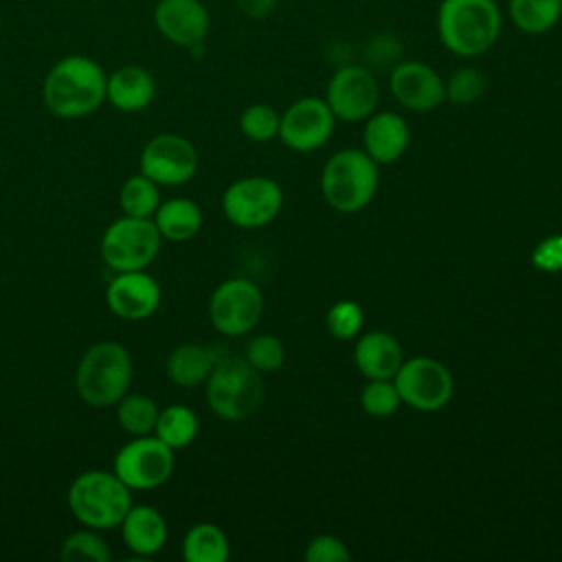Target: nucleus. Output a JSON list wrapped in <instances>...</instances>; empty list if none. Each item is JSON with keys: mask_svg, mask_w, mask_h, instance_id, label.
<instances>
[{"mask_svg": "<svg viewBox=\"0 0 562 562\" xmlns=\"http://www.w3.org/2000/svg\"><path fill=\"white\" fill-rule=\"evenodd\" d=\"M105 86L108 77L94 59L86 55H68L48 70L42 97L50 114L59 119H79L103 103Z\"/></svg>", "mask_w": 562, "mask_h": 562, "instance_id": "f257e3e1", "label": "nucleus"}, {"mask_svg": "<svg viewBox=\"0 0 562 562\" xmlns=\"http://www.w3.org/2000/svg\"><path fill=\"white\" fill-rule=\"evenodd\" d=\"M503 29L496 0H441L437 11V33L441 44L459 57L487 53Z\"/></svg>", "mask_w": 562, "mask_h": 562, "instance_id": "f03ea898", "label": "nucleus"}, {"mask_svg": "<svg viewBox=\"0 0 562 562\" xmlns=\"http://www.w3.org/2000/svg\"><path fill=\"white\" fill-rule=\"evenodd\" d=\"M378 162L364 149H340L323 167L321 193L340 213L362 211L378 191Z\"/></svg>", "mask_w": 562, "mask_h": 562, "instance_id": "7ed1b4c3", "label": "nucleus"}, {"mask_svg": "<svg viewBox=\"0 0 562 562\" xmlns=\"http://www.w3.org/2000/svg\"><path fill=\"white\" fill-rule=\"evenodd\" d=\"M68 505L75 518L90 529L119 527L132 507L130 487L105 470L79 474L68 490Z\"/></svg>", "mask_w": 562, "mask_h": 562, "instance_id": "20e7f679", "label": "nucleus"}, {"mask_svg": "<svg viewBox=\"0 0 562 562\" xmlns=\"http://www.w3.org/2000/svg\"><path fill=\"white\" fill-rule=\"evenodd\" d=\"M132 382V358L119 342L92 345L79 360L75 384L81 400L94 408L119 404Z\"/></svg>", "mask_w": 562, "mask_h": 562, "instance_id": "39448f33", "label": "nucleus"}, {"mask_svg": "<svg viewBox=\"0 0 562 562\" xmlns=\"http://www.w3.org/2000/svg\"><path fill=\"white\" fill-rule=\"evenodd\" d=\"M206 402L226 422L250 417L263 402L261 373L246 358L222 356L206 380Z\"/></svg>", "mask_w": 562, "mask_h": 562, "instance_id": "423d86ee", "label": "nucleus"}, {"mask_svg": "<svg viewBox=\"0 0 562 562\" xmlns=\"http://www.w3.org/2000/svg\"><path fill=\"white\" fill-rule=\"evenodd\" d=\"M160 231L149 217L125 215L112 222L101 239V257L116 272L145 270L160 250Z\"/></svg>", "mask_w": 562, "mask_h": 562, "instance_id": "0eeeda50", "label": "nucleus"}, {"mask_svg": "<svg viewBox=\"0 0 562 562\" xmlns=\"http://www.w3.org/2000/svg\"><path fill=\"white\" fill-rule=\"evenodd\" d=\"M393 384L400 393L402 404H408L422 413L441 411L454 391L452 375L448 367L428 356H415L404 360L397 373L393 375Z\"/></svg>", "mask_w": 562, "mask_h": 562, "instance_id": "6e6552de", "label": "nucleus"}, {"mask_svg": "<svg viewBox=\"0 0 562 562\" xmlns=\"http://www.w3.org/2000/svg\"><path fill=\"white\" fill-rule=\"evenodd\" d=\"M283 206L281 187L266 176L239 178L222 195V211L239 228H261L270 224Z\"/></svg>", "mask_w": 562, "mask_h": 562, "instance_id": "1a4fd4ad", "label": "nucleus"}, {"mask_svg": "<svg viewBox=\"0 0 562 562\" xmlns=\"http://www.w3.org/2000/svg\"><path fill=\"white\" fill-rule=\"evenodd\" d=\"M261 290L241 277L222 281L209 301V316L213 327L226 336L248 334L261 318Z\"/></svg>", "mask_w": 562, "mask_h": 562, "instance_id": "9d476101", "label": "nucleus"}, {"mask_svg": "<svg viewBox=\"0 0 562 562\" xmlns=\"http://www.w3.org/2000/svg\"><path fill=\"white\" fill-rule=\"evenodd\" d=\"M173 450L158 437L138 435L114 457V474L130 490H151L162 485L173 472Z\"/></svg>", "mask_w": 562, "mask_h": 562, "instance_id": "9b49d317", "label": "nucleus"}, {"mask_svg": "<svg viewBox=\"0 0 562 562\" xmlns=\"http://www.w3.org/2000/svg\"><path fill=\"white\" fill-rule=\"evenodd\" d=\"M325 101L336 119L358 123L369 119L380 101V88L373 72L358 64L340 66L325 90Z\"/></svg>", "mask_w": 562, "mask_h": 562, "instance_id": "f8f14e48", "label": "nucleus"}, {"mask_svg": "<svg viewBox=\"0 0 562 562\" xmlns=\"http://www.w3.org/2000/svg\"><path fill=\"white\" fill-rule=\"evenodd\" d=\"M336 125V116L327 101L321 97L296 99L283 114L279 123V138L285 147L294 151H314L323 147Z\"/></svg>", "mask_w": 562, "mask_h": 562, "instance_id": "ddd939ff", "label": "nucleus"}, {"mask_svg": "<svg viewBox=\"0 0 562 562\" xmlns=\"http://www.w3.org/2000/svg\"><path fill=\"white\" fill-rule=\"evenodd\" d=\"M198 171L195 147L178 134L154 136L140 154V173L156 184L176 187L189 182Z\"/></svg>", "mask_w": 562, "mask_h": 562, "instance_id": "4468645a", "label": "nucleus"}, {"mask_svg": "<svg viewBox=\"0 0 562 562\" xmlns=\"http://www.w3.org/2000/svg\"><path fill=\"white\" fill-rule=\"evenodd\" d=\"M391 94L413 112H428L446 101V81L424 61H397L389 77Z\"/></svg>", "mask_w": 562, "mask_h": 562, "instance_id": "2eb2a0df", "label": "nucleus"}, {"mask_svg": "<svg viewBox=\"0 0 562 562\" xmlns=\"http://www.w3.org/2000/svg\"><path fill=\"white\" fill-rule=\"evenodd\" d=\"M154 24L171 44L200 50L211 26V15L200 0H158Z\"/></svg>", "mask_w": 562, "mask_h": 562, "instance_id": "dca6fc26", "label": "nucleus"}, {"mask_svg": "<svg viewBox=\"0 0 562 562\" xmlns=\"http://www.w3.org/2000/svg\"><path fill=\"white\" fill-rule=\"evenodd\" d=\"M105 299L110 310L125 321L149 318L160 305V285L145 270L119 272L108 290Z\"/></svg>", "mask_w": 562, "mask_h": 562, "instance_id": "f3484780", "label": "nucleus"}, {"mask_svg": "<svg viewBox=\"0 0 562 562\" xmlns=\"http://www.w3.org/2000/svg\"><path fill=\"white\" fill-rule=\"evenodd\" d=\"M364 151L378 165H391L404 156L411 143L408 123L395 112H373L364 125Z\"/></svg>", "mask_w": 562, "mask_h": 562, "instance_id": "a211bd4d", "label": "nucleus"}, {"mask_svg": "<svg viewBox=\"0 0 562 562\" xmlns=\"http://www.w3.org/2000/svg\"><path fill=\"white\" fill-rule=\"evenodd\" d=\"M353 362L367 380H393L402 367V345L389 331L362 334L353 349Z\"/></svg>", "mask_w": 562, "mask_h": 562, "instance_id": "6ab92c4d", "label": "nucleus"}, {"mask_svg": "<svg viewBox=\"0 0 562 562\" xmlns=\"http://www.w3.org/2000/svg\"><path fill=\"white\" fill-rule=\"evenodd\" d=\"M156 94L154 75L143 66H121L108 77L105 97L121 112L145 110Z\"/></svg>", "mask_w": 562, "mask_h": 562, "instance_id": "aec40b11", "label": "nucleus"}, {"mask_svg": "<svg viewBox=\"0 0 562 562\" xmlns=\"http://www.w3.org/2000/svg\"><path fill=\"white\" fill-rule=\"evenodd\" d=\"M123 540L136 555H154L167 542V522L151 505H136L123 518Z\"/></svg>", "mask_w": 562, "mask_h": 562, "instance_id": "412c9836", "label": "nucleus"}, {"mask_svg": "<svg viewBox=\"0 0 562 562\" xmlns=\"http://www.w3.org/2000/svg\"><path fill=\"white\" fill-rule=\"evenodd\" d=\"M220 358L222 356L213 347L198 345V342H184L169 353L167 375L178 386L193 389L209 380V375Z\"/></svg>", "mask_w": 562, "mask_h": 562, "instance_id": "4be33fe9", "label": "nucleus"}, {"mask_svg": "<svg viewBox=\"0 0 562 562\" xmlns=\"http://www.w3.org/2000/svg\"><path fill=\"white\" fill-rule=\"evenodd\" d=\"M156 226L171 241H187L202 228V211L193 200L171 198L156 209Z\"/></svg>", "mask_w": 562, "mask_h": 562, "instance_id": "5701e85b", "label": "nucleus"}, {"mask_svg": "<svg viewBox=\"0 0 562 562\" xmlns=\"http://www.w3.org/2000/svg\"><path fill=\"white\" fill-rule=\"evenodd\" d=\"M228 555V538L213 522L193 525L182 540V558L187 562H226Z\"/></svg>", "mask_w": 562, "mask_h": 562, "instance_id": "b1692460", "label": "nucleus"}, {"mask_svg": "<svg viewBox=\"0 0 562 562\" xmlns=\"http://www.w3.org/2000/svg\"><path fill=\"white\" fill-rule=\"evenodd\" d=\"M507 9L514 26L529 35L551 31L562 18V0H509Z\"/></svg>", "mask_w": 562, "mask_h": 562, "instance_id": "393cba45", "label": "nucleus"}, {"mask_svg": "<svg viewBox=\"0 0 562 562\" xmlns=\"http://www.w3.org/2000/svg\"><path fill=\"white\" fill-rule=\"evenodd\" d=\"M198 417L189 406L182 404H171L167 408H162L158 413L156 419V437L167 443L171 450H180L187 448L189 443H193L195 435H198Z\"/></svg>", "mask_w": 562, "mask_h": 562, "instance_id": "a878e982", "label": "nucleus"}, {"mask_svg": "<svg viewBox=\"0 0 562 562\" xmlns=\"http://www.w3.org/2000/svg\"><path fill=\"white\" fill-rule=\"evenodd\" d=\"M119 202H121V209L125 211V215L151 217L160 204L158 184L154 180H149L145 173L132 176L123 182Z\"/></svg>", "mask_w": 562, "mask_h": 562, "instance_id": "bb28decb", "label": "nucleus"}, {"mask_svg": "<svg viewBox=\"0 0 562 562\" xmlns=\"http://www.w3.org/2000/svg\"><path fill=\"white\" fill-rule=\"evenodd\" d=\"M158 406L147 395H123L119 400V424L130 435H147L154 430L158 419Z\"/></svg>", "mask_w": 562, "mask_h": 562, "instance_id": "cd10ccee", "label": "nucleus"}, {"mask_svg": "<svg viewBox=\"0 0 562 562\" xmlns=\"http://www.w3.org/2000/svg\"><path fill=\"white\" fill-rule=\"evenodd\" d=\"M59 558L64 562H75V560H92V562H110L112 553L105 544V540L88 529L70 533L59 549Z\"/></svg>", "mask_w": 562, "mask_h": 562, "instance_id": "c85d7f7f", "label": "nucleus"}, {"mask_svg": "<svg viewBox=\"0 0 562 562\" xmlns=\"http://www.w3.org/2000/svg\"><path fill=\"white\" fill-rule=\"evenodd\" d=\"M279 112L266 103L248 105L239 116L241 134L255 143H268L274 136H279Z\"/></svg>", "mask_w": 562, "mask_h": 562, "instance_id": "c756f323", "label": "nucleus"}, {"mask_svg": "<svg viewBox=\"0 0 562 562\" xmlns=\"http://www.w3.org/2000/svg\"><path fill=\"white\" fill-rule=\"evenodd\" d=\"M400 404L402 400L393 380H369L360 393V406L371 417H389Z\"/></svg>", "mask_w": 562, "mask_h": 562, "instance_id": "7c9ffc66", "label": "nucleus"}, {"mask_svg": "<svg viewBox=\"0 0 562 562\" xmlns=\"http://www.w3.org/2000/svg\"><path fill=\"white\" fill-rule=\"evenodd\" d=\"M485 90V77L474 66L457 68L448 83H446V99L454 105H470L474 103Z\"/></svg>", "mask_w": 562, "mask_h": 562, "instance_id": "2f4dec72", "label": "nucleus"}, {"mask_svg": "<svg viewBox=\"0 0 562 562\" xmlns=\"http://www.w3.org/2000/svg\"><path fill=\"white\" fill-rule=\"evenodd\" d=\"M246 360L259 371V373H272L279 371L285 362V347L283 342L272 334L255 336L246 345Z\"/></svg>", "mask_w": 562, "mask_h": 562, "instance_id": "473e14b6", "label": "nucleus"}, {"mask_svg": "<svg viewBox=\"0 0 562 562\" xmlns=\"http://www.w3.org/2000/svg\"><path fill=\"white\" fill-rule=\"evenodd\" d=\"M364 323V312L356 301H338L327 310L325 325L329 334L338 340H349L356 338L358 331L362 329Z\"/></svg>", "mask_w": 562, "mask_h": 562, "instance_id": "72a5a7b5", "label": "nucleus"}, {"mask_svg": "<svg viewBox=\"0 0 562 562\" xmlns=\"http://www.w3.org/2000/svg\"><path fill=\"white\" fill-rule=\"evenodd\" d=\"M303 558L307 562H349L351 551L338 536L323 533V536H316L314 540H310Z\"/></svg>", "mask_w": 562, "mask_h": 562, "instance_id": "f704fd0d", "label": "nucleus"}, {"mask_svg": "<svg viewBox=\"0 0 562 562\" xmlns=\"http://www.w3.org/2000/svg\"><path fill=\"white\" fill-rule=\"evenodd\" d=\"M533 268L542 272H562V235H549L531 252Z\"/></svg>", "mask_w": 562, "mask_h": 562, "instance_id": "c9c22d12", "label": "nucleus"}, {"mask_svg": "<svg viewBox=\"0 0 562 562\" xmlns=\"http://www.w3.org/2000/svg\"><path fill=\"white\" fill-rule=\"evenodd\" d=\"M367 59L371 66L386 68L400 59V42L389 35H378L367 44Z\"/></svg>", "mask_w": 562, "mask_h": 562, "instance_id": "e433bc0d", "label": "nucleus"}, {"mask_svg": "<svg viewBox=\"0 0 562 562\" xmlns=\"http://www.w3.org/2000/svg\"><path fill=\"white\" fill-rule=\"evenodd\" d=\"M277 2L279 0H237V7L244 15L259 20V18L270 15L277 9Z\"/></svg>", "mask_w": 562, "mask_h": 562, "instance_id": "4c0bfd02", "label": "nucleus"}]
</instances>
